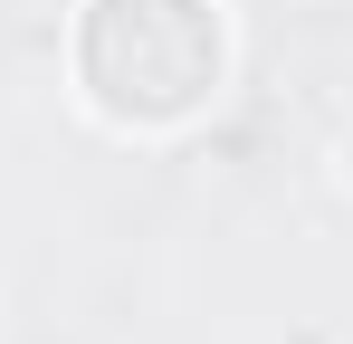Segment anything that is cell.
<instances>
[{
    "label": "cell",
    "instance_id": "obj_1",
    "mask_svg": "<svg viewBox=\"0 0 353 344\" xmlns=\"http://www.w3.org/2000/svg\"><path fill=\"white\" fill-rule=\"evenodd\" d=\"M77 57L105 115L172 124L220 86V19L210 0H96Z\"/></svg>",
    "mask_w": 353,
    "mask_h": 344
}]
</instances>
